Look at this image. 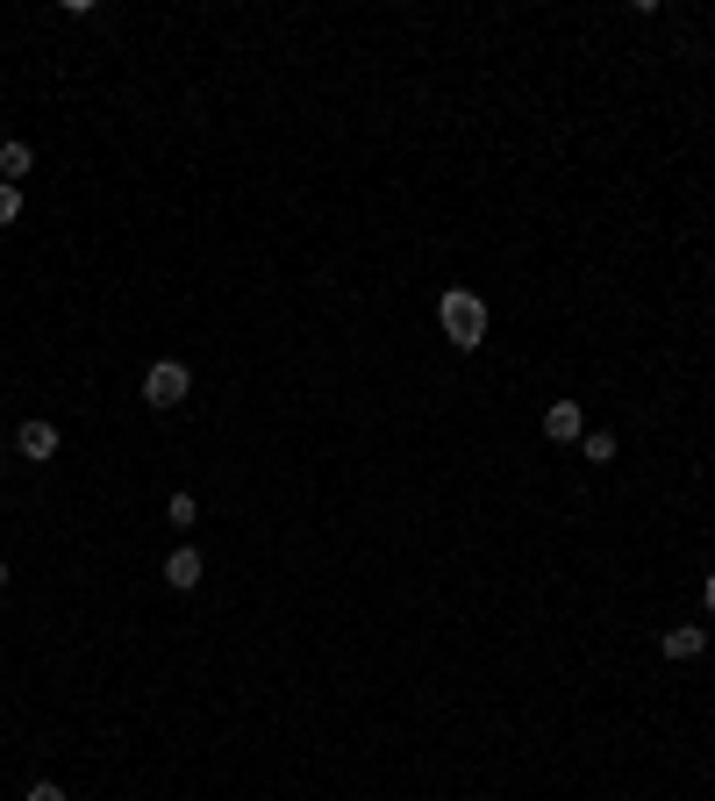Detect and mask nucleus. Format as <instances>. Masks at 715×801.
<instances>
[{
  "instance_id": "20e7f679",
  "label": "nucleus",
  "mask_w": 715,
  "mask_h": 801,
  "mask_svg": "<svg viewBox=\"0 0 715 801\" xmlns=\"http://www.w3.org/2000/svg\"><path fill=\"white\" fill-rule=\"evenodd\" d=\"M158 573H165V587H172V594H194L208 565H200V551H194V545H180V551H172L165 565H158Z\"/></svg>"
},
{
  "instance_id": "9b49d317",
  "label": "nucleus",
  "mask_w": 715,
  "mask_h": 801,
  "mask_svg": "<svg viewBox=\"0 0 715 801\" xmlns=\"http://www.w3.org/2000/svg\"><path fill=\"white\" fill-rule=\"evenodd\" d=\"M22 801H72V794H65L58 780H30V794H22Z\"/></svg>"
},
{
  "instance_id": "9d476101",
  "label": "nucleus",
  "mask_w": 715,
  "mask_h": 801,
  "mask_svg": "<svg viewBox=\"0 0 715 801\" xmlns=\"http://www.w3.org/2000/svg\"><path fill=\"white\" fill-rule=\"evenodd\" d=\"M15 222H22V186L0 180V229H15Z\"/></svg>"
},
{
  "instance_id": "f03ea898",
  "label": "nucleus",
  "mask_w": 715,
  "mask_h": 801,
  "mask_svg": "<svg viewBox=\"0 0 715 801\" xmlns=\"http://www.w3.org/2000/svg\"><path fill=\"white\" fill-rule=\"evenodd\" d=\"M186 393H194V373H186L180 358H158L151 373H143V401H151V409H180Z\"/></svg>"
},
{
  "instance_id": "423d86ee",
  "label": "nucleus",
  "mask_w": 715,
  "mask_h": 801,
  "mask_svg": "<svg viewBox=\"0 0 715 801\" xmlns=\"http://www.w3.org/2000/svg\"><path fill=\"white\" fill-rule=\"evenodd\" d=\"M15 451L30 458V466H44V458H58V423H22V430H15Z\"/></svg>"
},
{
  "instance_id": "39448f33",
  "label": "nucleus",
  "mask_w": 715,
  "mask_h": 801,
  "mask_svg": "<svg viewBox=\"0 0 715 801\" xmlns=\"http://www.w3.org/2000/svg\"><path fill=\"white\" fill-rule=\"evenodd\" d=\"M658 651H666V659H701V651H708V630H701V622H672L666 637H658Z\"/></svg>"
},
{
  "instance_id": "1a4fd4ad",
  "label": "nucleus",
  "mask_w": 715,
  "mask_h": 801,
  "mask_svg": "<svg viewBox=\"0 0 715 801\" xmlns=\"http://www.w3.org/2000/svg\"><path fill=\"white\" fill-rule=\"evenodd\" d=\"M579 451H587V466H615V430H587Z\"/></svg>"
},
{
  "instance_id": "7ed1b4c3",
  "label": "nucleus",
  "mask_w": 715,
  "mask_h": 801,
  "mask_svg": "<svg viewBox=\"0 0 715 801\" xmlns=\"http://www.w3.org/2000/svg\"><path fill=\"white\" fill-rule=\"evenodd\" d=\"M544 437H551V444H579V437H587V415H579V401H551V409H544Z\"/></svg>"
},
{
  "instance_id": "f8f14e48",
  "label": "nucleus",
  "mask_w": 715,
  "mask_h": 801,
  "mask_svg": "<svg viewBox=\"0 0 715 801\" xmlns=\"http://www.w3.org/2000/svg\"><path fill=\"white\" fill-rule=\"evenodd\" d=\"M701 608H708V616H715V573L701 580Z\"/></svg>"
},
{
  "instance_id": "f257e3e1",
  "label": "nucleus",
  "mask_w": 715,
  "mask_h": 801,
  "mask_svg": "<svg viewBox=\"0 0 715 801\" xmlns=\"http://www.w3.org/2000/svg\"><path fill=\"white\" fill-rule=\"evenodd\" d=\"M437 322H443V336H451L458 351H480V344H487V301H480L472 287H443Z\"/></svg>"
},
{
  "instance_id": "0eeeda50",
  "label": "nucleus",
  "mask_w": 715,
  "mask_h": 801,
  "mask_svg": "<svg viewBox=\"0 0 715 801\" xmlns=\"http://www.w3.org/2000/svg\"><path fill=\"white\" fill-rule=\"evenodd\" d=\"M30 165H36V151H30L22 137L0 144V180H8V186H22V172H30Z\"/></svg>"
},
{
  "instance_id": "ddd939ff",
  "label": "nucleus",
  "mask_w": 715,
  "mask_h": 801,
  "mask_svg": "<svg viewBox=\"0 0 715 801\" xmlns=\"http://www.w3.org/2000/svg\"><path fill=\"white\" fill-rule=\"evenodd\" d=\"M0 587H8V565H0Z\"/></svg>"
},
{
  "instance_id": "6e6552de",
  "label": "nucleus",
  "mask_w": 715,
  "mask_h": 801,
  "mask_svg": "<svg viewBox=\"0 0 715 801\" xmlns=\"http://www.w3.org/2000/svg\"><path fill=\"white\" fill-rule=\"evenodd\" d=\"M165 523H172V529H180V537H186V529H194V523H200V501H194V494H186V487H180V494H165Z\"/></svg>"
}]
</instances>
